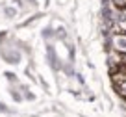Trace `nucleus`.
Wrapping results in <instances>:
<instances>
[{
	"label": "nucleus",
	"instance_id": "obj_3",
	"mask_svg": "<svg viewBox=\"0 0 126 117\" xmlns=\"http://www.w3.org/2000/svg\"><path fill=\"white\" fill-rule=\"evenodd\" d=\"M0 112H4V113H8V112H11V110L8 108L6 104H0Z\"/></svg>",
	"mask_w": 126,
	"mask_h": 117
},
{
	"label": "nucleus",
	"instance_id": "obj_1",
	"mask_svg": "<svg viewBox=\"0 0 126 117\" xmlns=\"http://www.w3.org/2000/svg\"><path fill=\"white\" fill-rule=\"evenodd\" d=\"M115 41V48H117V50H126V37L124 35H117V37L113 39Z\"/></svg>",
	"mask_w": 126,
	"mask_h": 117
},
{
	"label": "nucleus",
	"instance_id": "obj_2",
	"mask_svg": "<svg viewBox=\"0 0 126 117\" xmlns=\"http://www.w3.org/2000/svg\"><path fill=\"white\" fill-rule=\"evenodd\" d=\"M111 2H113L115 8H119V9H126V0H111Z\"/></svg>",
	"mask_w": 126,
	"mask_h": 117
}]
</instances>
